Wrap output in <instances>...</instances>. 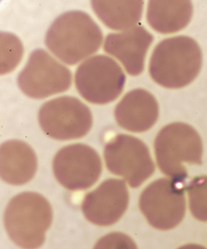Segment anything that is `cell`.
<instances>
[{
  "label": "cell",
  "mask_w": 207,
  "mask_h": 249,
  "mask_svg": "<svg viewBox=\"0 0 207 249\" xmlns=\"http://www.w3.org/2000/svg\"><path fill=\"white\" fill-rule=\"evenodd\" d=\"M154 150L159 170L182 184L188 178L185 163H203L202 139L198 131L186 123H174L163 127L155 139Z\"/></svg>",
  "instance_id": "obj_4"
},
{
  "label": "cell",
  "mask_w": 207,
  "mask_h": 249,
  "mask_svg": "<svg viewBox=\"0 0 207 249\" xmlns=\"http://www.w3.org/2000/svg\"><path fill=\"white\" fill-rule=\"evenodd\" d=\"M102 42V29L89 15L81 11L59 16L46 36V45L51 53L70 66L97 53Z\"/></svg>",
  "instance_id": "obj_1"
},
{
  "label": "cell",
  "mask_w": 207,
  "mask_h": 249,
  "mask_svg": "<svg viewBox=\"0 0 207 249\" xmlns=\"http://www.w3.org/2000/svg\"><path fill=\"white\" fill-rule=\"evenodd\" d=\"M3 220L12 242L23 249H37L45 242L53 220V211L42 195L25 192L9 201Z\"/></svg>",
  "instance_id": "obj_3"
},
{
  "label": "cell",
  "mask_w": 207,
  "mask_h": 249,
  "mask_svg": "<svg viewBox=\"0 0 207 249\" xmlns=\"http://www.w3.org/2000/svg\"><path fill=\"white\" fill-rule=\"evenodd\" d=\"M159 105L151 92L134 89L125 94L114 109L119 126L132 133H142L152 129L159 118Z\"/></svg>",
  "instance_id": "obj_13"
},
{
  "label": "cell",
  "mask_w": 207,
  "mask_h": 249,
  "mask_svg": "<svg viewBox=\"0 0 207 249\" xmlns=\"http://www.w3.org/2000/svg\"><path fill=\"white\" fill-rule=\"evenodd\" d=\"M193 16L190 1H158L148 2L147 21L155 31L171 34L185 29Z\"/></svg>",
  "instance_id": "obj_15"
},
{
  "label": "cell",
  "mask_w": 207,
  "mask_h": 249,
  "mask_svg": "<svg viewBox=\"0 0 207 249\" xmlns=\"http://www.w3.org/2000/svg\"><path fill=\"white\" fill-rule=\"evenodd\" d=\"M37 158L29 144L19 140L4 142L0 147V176L4 182L23 185L34 178Z\"/></svg>",
  "instance_id": "obj_14"
},
{
  "label": "cell",
  "mask_w": 207,
  "mask_h": 249,
  "mask_svg": "<svg viewBox=\"0 0 207 249\" xmlns=\"http://www.w3.org/2000/svg\"><path fill=\"white\" fill-rule=\"evenodd\" d=\"M70 70L42 49L34 51L19 73L17 83L23 93L33 99H45L70 89Z\"/></svg>",
  "instance_id": "obj_9"
},
{
  "label": "cell",
  "mask_w": 207,
  "mask_h": 249,
  "mask_svg": "<svg viewBox=\"0 0 207 249\" xmlns=\"http://www.w3.org/2000/svg\"><path fill=\"white\" fill-rule=\"evenodd\" d=\"M154 36L138 25L120 34L106 36L104 49L125 67L128 74L138 76L144 71L145 59Z\"/></svg>",
  "instance_id": "obj_12"
},
{
  "label": "cell",
  "mask_w": 207,
  "mask_h": 249,
  "mask_svg": "<svg viewBox=\"0 0 207 249\" xmlns=\"http://www.w3.org/2000/svg\"><path fill=\"white\" fill-rule=\"evenodd\" d=\"M104 157L108 170L136 189L148 180L155 167L147 145L136 137L119 134L106 143Z\"/></svg>",
  "instance_id": "obj_6"
},
{
  "label": "cell",
  "mask_w": 207,
  "mask_h": 249,
  "mask_svg": "<svg viewBox=\"0 0 207 249\" xmlns=\"http://www.w3.org/2000/svg\"><path fill=\"white\" fill-rule=\"evenodd\" d=\"M78 92L94 105H107L123 91L125 73L118 62L108 56H93L79 66L75 74Z\"/></svg>",
  "instance_id": "obj_5"
},
{
  "label": "cell",
  "mask_w": 207,
  "mask_h": 249,
  "mask_svg": "<svg viewBox=\"0 0 207 249\" xmlns=\"http://www.w3.org/2000/svg\"><path fill=\"white\" fill-rule=\"evenodd\" d=\"M129 199L124 180L108 179L85 196L81 209L90 223L108 227L120 220L127 210Z\"/></svg>",
  "instance_id": "obj_11"
},
{
  "label": "cell",
  "mask_w": 207,
  "mask_h": 249,
  "mask_svg": "<svg viewBox=\"0 0 207 249\" xmlns=\"http://www.w3.org/2000/svg\"><path fill=\"white\" fill-rule=\"evenodd\" d=\"M38 121L44 133L58 141L81 139L92 126L89 108L73 96H61L47 101L40 108Z\"/></svg>",
  "instance_id": "obj_8"
},
{
  "label": "cell",
  "mask_w": 207,
  "mask_h": 249,
  "mask_svg": "<svg viewBox=\"0 0 207 249\" xmlns=\"http://www.w3.org/2000/svg\"><path fill=\"white\" fill-rule=\"evenodd\" d=\"M178 249H207L205 247H203L202 245H184L182 247L179 248Z\"/></svg>",
  "instance_id": "obj_20"
},
{
  "label": "cell",
  "mask_w": 207,
  "mask_h": 249,
  "mask_svg": "<svg viewBox=\"0 0 207 249\" xmlns=\"http://www.w3.org/2000/svg\"><path fill=\"white\" fill-rule=\"evenodd\" d=\"M186 189L193 217L202 222H207V176L193 178Z\"/></svg>",
  "instance_id": "obj_17"
},
{
  "label": "cell",
  "mask_w": 207,
  "mask_h": 249,
  "mask_svg": "<svg viewBox=\"0 0 207 249\" xmlns=\"http://www.w3.org/2000/svg\"><path fill=\"white\" fill-rule=\"evenodd\" d=\"M139 208L152 228L173 229L186 214L184 184L167 178L155 180L140 195Z\"/></svg>",
  "instance_id": "obj_7"
},
{
  "label": "cell",
  "mask_w": 207,
  "mask_h": 249,
  "mask_svg": "<svg viewBox=\"0 0 207 249\" xmlns=\"http://www.w3.org/2000/svg\"><path fill=\"white\" fill-rule=\"evenodd\" d=\"M53 173L65 189L86 190L94 185L102 175V159L95 149L86 144H70L56 154Z\"/></svg>",
  "instance_id": "obj_10"
},
{
  "label": "cell",
  "mask_w": 207,
  "mask_h": 249,
  "mask_svg": "<svg viewBox=\"0 0 207 249\" xmlns=\"http://www.w3.org/2000/svg\"><path fill=\"white\" fill-rule=\"evenodd\" d=\"M203 53L198 42L188 36H176L160 41L152 52L149 73L165 89L188 86L200 73Z\"/></svg>",
  "instance_id": "obj_2"
},
{
  "label": "cell",
  "mask_w": 207,
  "mask_h": 249,
  "mask_svg": "<svg viewBox=\"0 0 207 249\" xmlns=\"http://www.w3.org/2000/svg\"><path fill=\"white\" fill-rule=\"evenodd\" d=\"M92 10L108 29L126 31L142 19L143 1H92Z\"/></svg>",
  "instance_id": "obj_16"
},
{
  "label": "cell",
  "mask_w": 207,
  "mask_h": 249,
  "mask_svg": "<svg viewBox=\"0 0 207 249\" xmlns=\"http://www.w3.org/2000/svg\"><path fill=\"white\" fill-rule=\"evenodd\" d=\"M93 249H138L134 240L125 234L112 232L101 238Z\"/></svg>",
  "instance_id": "obj_19"
},
{
  "label": "cell",
  "mask_w": 207,
  "mask_h": 249,
  "mask_svg": "<svg viewBox=\"0 0 207 249\" xmlns=\"http://www.w3.org/2000/svg\"><path fill=\"white\" fill-rule=\"evenodd\" d=\"M24 49L21 41L13 34L1 33V74H8L21 61Z\"/></svg>",
  "instance_id": "obj_18"
}]
</instances>
